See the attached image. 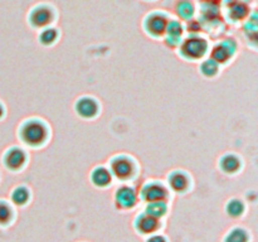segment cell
<instances>
[{
    "label": "cell",
    "instance_id": "obj_1",
    "mask_svg": "<svg viewBox=\"0 0 258 242\" xmlns=\"http://www.w3.org/2000/svg\"><path fill=\"white\" fill-rule=\"evenodd\" d=\"M19 136L24 144L29 146H38L47 140L48 128L42 120L30 118L20 126Z\"/></svg>",
    "mask_w": 258,
    "mask_h": 242
},
{
    "label": "cell",
    "instance_id": "obj_2",
    "mask_svg": "<svg viewBox=\"0 0 258 242\" xmlns=\"http://www.w3.org/2000/svg\"><path fill=\"white\" fill-rule=\"evenodd\" d=\"M208 42L199 35L193 34L180 43L181 57L188 60H197L208 53Z\"/></svg>",
    "mask_w": 258,
    "mask_h": 242
},
{
    "label": "cell",
    "instance_id": "obj_3",
    "mask_svg": "<svg viewBox=\"0 0 258 242\" xmlns=\"http://www.w3.org/2000/svg\"><path fill=\"white\" fill-rule=\"evenodd\" d=\"M54 10L49 5L40 4L30 10L28 20H29L30 25L33 28H42L43 29V28L48 27L54 20Z\"/></svg>",
    "mask_w": 258,
    "mask_h": 242
},
{
    "label": "cell",
    "instance_id": "obj_4",
    "mask_svg": "<svg viewBox=\"0 0 258 242\" xmlns=\"http://www.w3.org/2000/svg\"><path fill=\"white\" fill-rule=\"evenodd\" d=\"M169 22L168 15L164 14L163 12H154L150 13L148 17L144 20V28H145L146 33L154 38L163 37L165 33L166 24Z\"/></svg>",
    "mask_w": 258,
    "mask_h": 242
},
{
    "label": "cell",
    "instance_id": "obj_5",
    "mask_svg": "<svg viewBox=\"0 0 258 242\" xmlns=\"http://www.w3.org/2000/svg\"><path fill=\"white\" fill-rule=\"evenodd\" d=\"M111 174L118 179H128L135 173V163L131 158L126 155H118L111 159L110 163Z\"/></svg>",
    "mask_w": 258,
    "mask_h": 242
},
{
    "label": "cell",
    "instance_id": "obj_6",
    "mask_svg": "<svg viewBox=\"0 0 258 242\" xmlns=\"http://www.w3.org/2000/svg\"><path fill=\"white\" fill-rule=\"evenodd\" d=\"M237 50V43L233 38H227L223 39L222 42H219L218 44L214 45V48L212 49L211 58L216 60L218 65L221 63H226L233 57V54Z\"/></svg>",
    "mask_w": 258,
    "mask_h": 242
},
{
    "label": "cell",
    "instance_id": "obj_7",
    "mask_svg": "<svg viewBox=\"0 0 258 242\" xmlns=\"http://www.w3.org/2000/svg\"><path fill=\"white\" fill-rule=\"evenodd\" d=\"M183 33L184 27L180 20L169 19L165 28V33L163 35L164 43L170 48L178 47V45H180L181 40H183Z\"/></svg>",
    "mask_w": 258,
    "mask_h": 242
},
{
    "label": "cell",
    "instance_id": "obj_8",
    "mask_svg": "<svg viewBox=\"0 0 258 242\" xmlns=\"http://www.w3.org/2000/svg\"><path fill=\"white\" fill-rule=\"evenodd\" d=\"M141 197L148 203H150V202L165 201L168 198V191L159 182H149L141 189Z\"/></svg>",
    "mask_w": 258,
    "mask_h": 242
},
{
    "label": "cell",
    "instance_id": "obj_9",
    "mask_svg": "<svg viewBox=\"0 0 258 242\" xmlns=\"http://www.w3.org/2000/svg\"><path fill=\"white\" fill-rule=\"evenodd\" d=\"M98 102L90 96H83L76 102V111L83 118H93L98 113Z\"/></svg>",
    "mask_w": 258,
    "mask_h": 242
},
{
    "label": "cell",
    "instance_id": "obj_10",
    "mask_svg": "<svg viewBox=\"0 0 258 242\" xmlns=\"http://www.w3.org/2000/svg\"><path fill=\"white\" fill-rule=\"evenodd\" d=\"M27 161V154L24 150L17 146H13L9 150H7L4 155V164L10 170H19L24 166Z\"/></svg>",
    "mask_w": 258,
    "mask_h": 242
},
{
    "label": "cell",
    "instance_id": "obj_11",
    "mask_svg": "<svg viewBox=\"0 0 258 242\" xmlns=\"http://www.w3.org/2000/svg\"><path fill=\"white\" fill-rule=\"evenodd\" d=\"M116 204L120 208H133L136 204V192L131 187L123 186L116 191Z\"/></svg>",
    "mask_w": 258,
    "mask_h": 242
},
{
    "label": "cell",
    "instance_id": "obj_12",
    "mask_svg": "<svg viewBox=\"0 0 258 242\" xmlns=\"http://www.w3.org/2000/svg\"><path fill=\"white\" fill-rule=\"evenodd\" d=\"M227 15L233 22L246 19L249 15L248 7L246 4H242V3L233 0V2H231L227 5Z\"/></svg>",
    "mask_w": 258,
    "mask_h": 242
},
{
    "label": "cell",
    "instance_id": "obj_13",
    "mask_svg": "<svg viewBox=\"0 0 258 242\" xmlns=\"http://www.w3.org/2000/svg\"><path fill=\"white\" fill-rule=\"evenodd\" d=\"M136 228L141 232V233H153L159 228V218H155L153 216L144 213L139 216L136 219Z\"/></svg>",
    "mask_w": 258,
    "mask_h": 242
},
{
    "label": "cell",
    "instance_id": "obj_14",
    "mask_svg": "<svg viewBox=\"0 0 258 242\" xmlns=\"http://www.w3.org/2000/svg\"><path fill=\"white\" fill-rule=\"evenodd\" d=\"M112 180V174H111L110 169L105 168V166H97L91 173V182L95 184L96 187H107Z\"/></svg>",
    "mask_w": 258,
    "mask_h": 242
},
{
    "label": "cell",
    "instance_id": "obj_15",
    "mask_svg": "<svg viewBox=\"0 0 258 242\" xmlns=\"http://www.w3.org/2000/svg\"><path fill=\"white\" fill-rule=\"evenodd\" d=\"M175 13L180 19L189 22L196 14V7L191 0H178L175 4Z\"/></svg>",
    "mask_w": 258,
    "mask_h": 242
},
{
    "label": "cell",
    "instance_id": "obj_16",
    "mask_svg": "<svg viewBox=\"0 0 258 242\" xmlns=\"http://www.w3.org/2000/svg\"><path fill=\"white\" fill-rule=\"evenodd\" d=\"M169 184L175 192H184L189 186V178L183 171H173L169 175Z\"/></svg>",
    "mask_w": 258,
    "mask_h": 242
},
{
    "label": "cell",
    "instance_id": "obj_17",
    "mask_svg": "<svg viewBox=\"0 0 258 242\" xmlns=\"http://www.w3.org/2000/svg\"><path fill=\"white\" fill-rule=\"evenodd\" d=\"M219 166L226 173H236L241 168V159L234 154H226L221 158Z\"/></svg>",
    "mask_w": 258,
    "mask_h": 242
},
{
    "label": "cell",
    "instance_id": "obj_18",
    "mask_svg": "<svg viewBox=\"0 0 258 242\" xmlns=\"http://www.w3.org/2000/svg\"><path fill=\"white\" fill-rule=\"evenodd\" d=\"M145 213L149 216H153L155 218H160L164 214L166 213V204L165 201H159V202H150L148 203L145 209Z\"/></svg>",
    "mask_w": 258,
    "mask_h": 242
},
{
    "label": "cell",
    "instance_id": "obj_19",
    "mask_svg": "<svg viewBox=\"0 0 258 242\" xmlns=\"http://www.w3.org/2000/svg\"><path fill=\"white\" fill-rule=\"evenodd\" d=\"M58 39V30L54 28L45 27L39 33V42L43 45H50Z\"/></svg>",
    "mask_w": 258,
    "mask_h": 242
},
{
    "label": "cell",
    "instance_id": "obj_20",
    "mask_svg": "<svg viewBox=\"0 0 258 242\" xmlns=\"http://www.w3.org/2000/svg\"><path fill=\"white\" fill-rule=\"evenodd\" d=\"M219 71V65L212 58H207L202 62L201 65V72L202 75L206 76V77H214V76L218 73Z\"/></svg>",
    "mask_w": 258,
    "mask_h": 242
},
{
    "label": "cell",
    "instance_id": "obj_21",
    "mask_svg": "<svg viewBox=\"0 0 258 242\" xmlns=\"http://www.w3.org/2000/svg\"><path fill=\"white\" fill-rule=\"evenodd\" d=\"M29 199V191L25 187H18L14 189L12 194V201L18 206H23Z\"/></svg>",
    "mask_w": 258,
    "mask_h": 242
},
{
    "label": "cell",
    "instance_id": "obj_22",
    "mask_svg": "<svg viewBox=\"0 0 258 242\" xmlns=\"http://www.w3.org/2000/svg\"><path fill=\"white\" fill-rule=\"evenodd\" d=\"M248 241V236H247L246 231L242 228H234L232 229L226 237V242H247Z\"/></svg>",
    "mask_w": 258,
    "mask_h": 242
},
{
    "label": "cell",
    "instance_id": "obj_23",
    "mask_svg": "<svg viewBox=\"0 0 258 242\" xmlns=\"http://www.w3.org/2000/svg\"><path fill=\"white\" fill-rule=\"evenodd\" d=\"M244 206L239 199H232L228 204H227V212L229 216L238 217L243 213Z\"/></svg>",
    "mask_w": 258,
    "mask_h": 242
},
{
    "label": "cell",
    "instance_id": "obj_24",
    "mask_svg": "<svg viewBox=\"0 0 258 242\" xmlns=\"http://www.w3.org/2000/svg\"><path fill=\"white\" fill-rule=\"evenodd\" d=\"M12 218V209L4 202H0V223H8Z\"/></svg>",
    "mask_w": 258,
    "mask_h": 242
},
{
    "label": "cell",
    "instance_id": "obj_25",
    "mask_svg": "<svg viewBox=\"0 0 258 242\" xmlns=\"http://www.w3.org/2000/svg\"><path fill=\"white\" fill-rule=\"evenodd\" d=\"M148 242H166V239L163 236H153L148 239Z\"/></svg>",
    "mask_w": 258,
    "mask_h": 242
},
{
    "label": "cell",
    "instance_id": "obj_26",
    "mask_svg": "<svg viewBox=\"0 0 258 242\" xmlns=\"http://www.w3.org/2000/svg\"><path fill=\"white\" fill-rule=\"evenodd\" d=\"M236 2H239V3H242V4H246V5H248V3H251L252 0H236Z\"/></svg>",
    "mask_w": 258,
    "mask_h": 242
},
{
    "label": "cell",
    "instance_id": "obj_27",
    "mask_svg": "<svg viewBox=\"0 0 258 242\" xmlns=\"http://www.w3.org/2000/svg\"><path fill=\"white\" fill-rule=\"evenodd\" d=\"M3 115H4V107H3V105L0 103V118L3 117Z\"/></svg>",
    "mask_w": 258,
    "mask_h": 242
}]
</instances>
